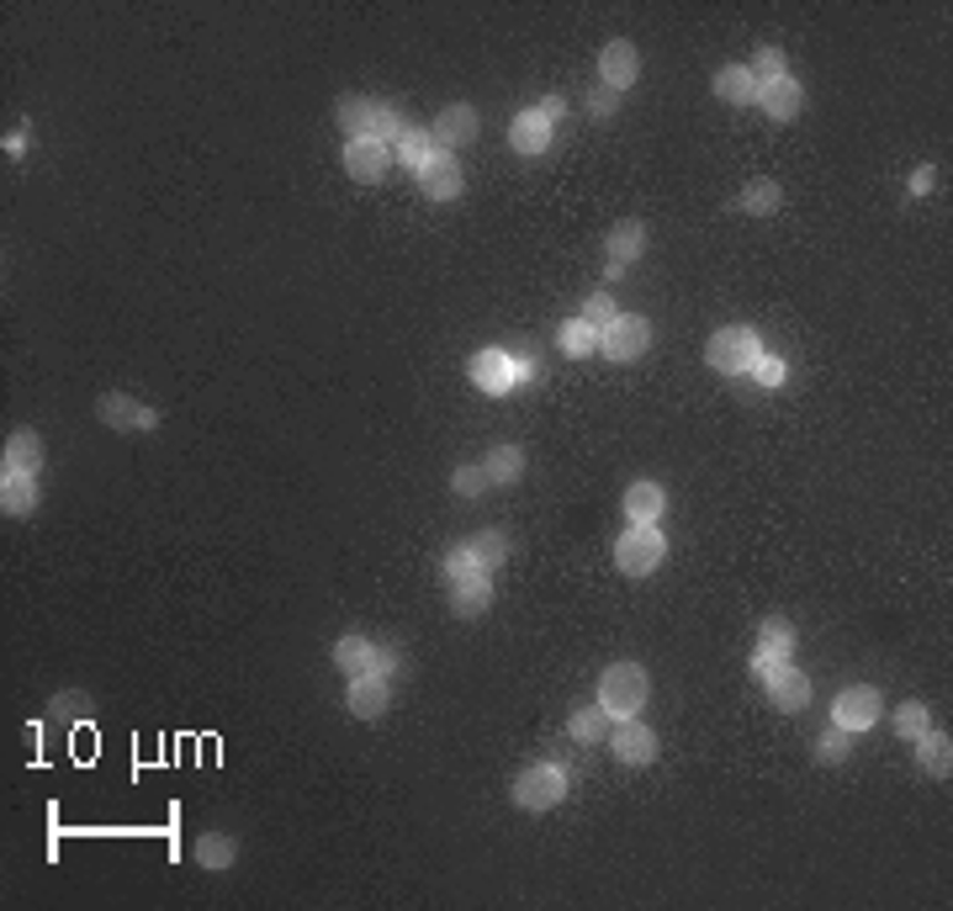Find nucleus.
Wrapping results in <instances>:
<instances>
[{
  "label": "nucleus",
  "mask_w": 953,
  "mask_h": 911,
  "mask_svg": "<svg viewBox=\"0 0 953 911\" xmlns=\"http://www.w3.org/2000/svg\"><path fill=\"white\" fill-rule=\"evenodd\" d=\"M737 207H741L747 217H773L779 207H785V186H779L773 175H752V181L741 186Z\"/></svg>",
  "instance_id": "22"
},
{
  "label": "nucleus",
  "mask_w": 953,
  "mask_h": 911,
  "mask_svg": "<svg viewBox=\"0 0 953 911\" xmlns=\"http://www.w3.org/2000/svg\"><path fill=\"white\" fill-rule=\"evenodd\" d=\"M371 673H377V678H392V673H398V652L377 647V657H371Z\"/></svg>",
  "instance_id": "44"
},
{
  "label": "nucleus",
  "mask_w": 953,
  "mask_h": 911,
  "mask_svg": "<svg viewBox=\"0 0 953 911\" xmlns=\"http://www.w3.org/2000/svg\"><path fill=\"white\" fill-rule=\"evenodd\" d=\"M848 753H853V731H842V726H832L821 743H816V764H827V768H837V764H848Z\"/></svg>",
  "instance_id": "37"
},
{
  "label": "nucleus",
  "mask_w": 953,
  "mask_h": 911,
  "mask_svg": "<svg viewBox=\"0 0 953 911\" xmlns=\"http://www.w3.org/2000/svg\"><path fill=\"white\" fill-rule=\"evenodd\" d=\"M429 133H434V149H440V154H451V149H467L476 133H482V117H476V106H467V101H451V106L434 117Z\"/></svg>",
  "instance_id": "12"
},
{
  "label": "nucleus",
  "mask_w": 953,
  "mask_h": 911,
  "mask_svg": "<svg viewBox=\"0 0 953 911\" xmlns=\"http://www.w3.org/2000/svg\"><path fill=\"white\" fill-rule=\"evenodd\" d=\"M59 720H85L95 710V699L85 695V689H64V695H53V705H48Z\"/></svg>",
  "instance_id": "38"
},
{
  "label": "nucleus",
  "mask_w": 953,
  "mask_h": 911,
  "mask_svg": "<svg viewBox=\"0 0 953 911\" xmlns=\"http://www.w3.org/2000/svg\"><path fill=\"white\" fill-rule=\"evenodd\" d=\"M752 377H758L762 387H785V377H789V366L779 356H758L752 360Z\"/></svg>",
  "instance_id": "42"
},
{
  "label": "nucleus",
  "mask_w": 953,
  "mask_h": 911,
  "mask_svg": "<svg viewBox=\"0 0 953 911\" xmlns=\"http://www.w3.org/2000/svg\"><path fill=\"white\" fill-rule=\"evenodd\" d=\"M636 74H642V53H636V43H625V38H615V43H604L598 49V85L604 91H631L636 85Z\"/></svg>",
  "instance_id": "11"
},
{
  "label": "nucleus",
  "mask_w": 953,
  "mask_h": 911,
  "mask_svg": "<svg viewBox=\"0 0 953 911\" xmlns=\"http://www.w3.org/2000/svg\"><path fill=\"white\" fill-rule=\"evenodd\" d=\"M615 106H619V96L615 91H604V85L588 96V112H594V117H615Z\"/></svg>",
  "instance_id": "43"
},
{
  "label": "nucleus",
  "mask_w": 953,
  "mask_h": 911,
  "mask_svg": "<svg viewBox=\"0 0 953 911\" xmlns=\"http://www.w3.org/2000/svg\"><path fill=\"white\" fill-rule=\"evenodd\" d=\"M0 509L11 520H22L38 509V478L32 472H0Z\"/></svg>",
  "instance_id": "25"
},
{
  "label": "nucleus",
  "mask_w": 953,
  "mask_h": 911,
  "mask_svg": "<svg viewBox=\"0 0 953 911\" xmlns=\"http://www.w3.org/2000/svg\"><path fill=\"white\" fill-rule=\"evenodd\" d=\"M371 657H377V647H371L366 636H339V642H334V668H345L350 678L371 673Z\"/></svg>",
  "instance_id": "32"
},
{
  "label": "nucleus",
  "mask_w": 953,
  "mask_h": 911,
  "mask_svg": "<svg viewBox=\"0 0 953 911\" xmlns=\"http://www.w3.org/2000/svg\"><path fill=\"white\" fill-rule=\"evenodd\" d=\"M472 556L482 562V573H493V567H503V556H509V541H503V530H476L472 541Z\"/></svg>",
  "instance_id": "34"
},
{
  "label": "nucleus",
  "mask_w": 953,
  "mask_h": 911,
  "mask_svg": "<svg viewBox=\"0 0 953 911\" xmlns=\"http://www.w3.org/2000/svg\"><path fill=\"white\" fill-rule=\"evenodd\" d=\"M609 753H615L625 768L657 764V731L642 726L636 716H625V720H615V731H609Z\"/></svg>",
  "instance_id": "9"
},
{
  "label": "nucleus",
  "mask_w": 953,
  "mask_h": 911,
  "mask_svg": "<svg viewBox=\"0 0 953 911\" xmlns=\"http://www.w3.org/2000/svg\"><path fill=\"white\" fill-rule=\"evenodd\" d=\"M758 106L773 122H795L800 117V106H806V91L785 74V80H773V85H758Z\"/></svg>",
  "instance_id": "21"
},
{
  "label": "nucleus",
  "mask_w": 953,
  "mask_h": 911,
  "mask_svg": "<svg viewBox=\"0 0 953 911\" xmlns=\"http://www.w3.org/2000/svg\"><path fill=\"white\" fill-rule=\"evenodd\" d=\"M467 371H472V382L482 387V392H493V398H503V392L520 387V366H514L509 350H476Z\"/></svg>",
  "instance_id": "13"
},
{
  "label": "nucleus",
  "mask_w": 953,
  "mask_h": 911,
  "mask_svg": "<svg viewBox=\"0 0 953 911\" xmlns=\"http://www.w3.org/2000/svg\"><path fill=\"white\" fill-rule=\"evenodd\" d=\"M434 154H440V149H434V133H429V127H403V139H398V149H392V160L408 165L413 175H419Z\"/></svg>",
  "instance_id": "27"
},
{
  "label": "nucleus",
  "mask_w": 953,
  "mask_h": 911,
  "mask_svg": "<svg viewBox=\"0 0 953 911\" xmlns=\"http://www.w3.org/2000/svg\"><path fill=\"white\" fill-rule=\"evenodd\" d=\"M461 186H467V175H461V165H455L451 154H434V160L419 170V192H424L429 202H455Z\"/></svg>",
  "instance_id": "15"
},
{
  "label": "nucleus",
  "mask_w": 953,
  "mask_h": 911,
  "mask_svg": "<svg viewBox=\"0 0 953 911\" xmlns=\"http://www.w3.org/2000/svg\"><path fill=\"white\" fill-rule=\"evenodd\" d=\"M663 509H667V493L657 482H631V488H625V520H631V525H657Z\"/></svg>",
  "instance_id": "23"
},
{
  "label": "nucleus",
  "mask_w": 953,
  "mask_h": 911,
  "mask_svg": "<svg viewBox=\"0 0 953 911\" xmlns=\"http://www.w3.org/2000/svg\"><path fill=\"white\" fill-rule=\"evenodd\" d=\"M789 652H795V631H789L785 621H762L752 663H789Z\"/></svg>",
  "instance_id": "28"
},
{
  "label": "nucleus",
  "mask_w": 953,
  "mask_h": 911,
  "mask_svg": "<svg viewBox=\"0 0 953 911\" xmlns=\"http://www.w3.org/2000/svg\"><path fill=\"white\" fill-rule=\"evenodd\" d=\"M387 705H392V684H387V678H377V673L350 678V689H345V710H350L356 720H381L387 716Z\"/></svg>",
  "instance_id": "14"
},
{
  "label": "nucleus",
  "mask_w": 953,
  "mask_h": 911,
  "mask_svg": "<svg viewBox=\"0 0 953 911\" xmlns=\"http://www.w3.org/2000/svg\"><path fill=\"white\" fill-rule=\"evenodd\" d=\"M710 91L726 101V106H752V101H758V80L747 74V64H726V70H715Z\"/></svg>",
  "instance_id": "26"
},
{
  "label": "nucleus",
  "mask_w": 953,
  "mask_h": 911,
  "mask_svg": "<svg viewBox=\"0 0 953 911\" xmlns=\"http://www.w3.org/2000/svg\"><path fill=\"white\" fill-rule=\"evenodd\" d=\"M440 573H445V583H461V577H476V573H482V562L472 556V546H455V552H445Z\"/></svg>",
  "instance_id": "40"
},
{
  "label": "nucleus",
  "mask_w": 953,
  "mask_h": 911,
  "mask_svg": "<svg viewBox=\"0 0 953 911\" xmlns=\"http://www.w3.org/2000/svg\"><path fill=\"white\" fill-rule=\"evenodd\" d=\"M95 419H101L106 430H122V434L160 430V408L139 403V398H127V392H101V398H95Z\"/></svg>",
  "instance_id": "6"
},
{
  "label": "nucleus",
  "mask_w": 953,
  "mask_h": 911,
  "mask_svg": "<svg viewBox=\"0 0 953 911\" xmlns=\"http://www.w3.org/2000/svg\"><path fill=\"white\" fill-rule=\"evenodd\" d=\"M535 112H541V117H546L551 127H556V122L567 117V106H562V96H546V101H541V106H535Z\"/></svg>",
  "instance_id": "46"
},
{
  "label": "nucleus",
  "mask_w": 953,
  "mask_h": 911,
  "mask_svg": "<svg viewBox=\"0 0 953 911\" xmlns=\"http://www.w3.org/2000/svg\"><path fill=\"white\" fill-rule=\"evenodd\" d=\"M451 488H455V499H482L493 482H488V472H482V467H455Z\"/></svg>",
  "instance_id": "41"
},
{
  "label": "nucleus",
  "mask_w": 953,
  "mask_h": 911,
  "mask_svg": "<svg viewBox=\"0 0 953 911\" xmlns=\"http://www.w3.org/2000/svg\"><path fill=\"white\" fill-rule=\"evenodd\" d=\"M615 318H619V308H615V297H609V291H588V297H583V324L609 329Z\"/></svg>",
  "instance_id": "39"
},
{
  "label": "nucleus",
  "mask_w": 953,
  "mask_h": 911,
  "mask_svg": "<svg viewBox=\"0 0 953 911\" xmlns=\"http://www.w3.org/2000/svg\"><path fill=\"white\" fill-rule=\"evenodd\" d=\"M334 122L345 127V144H356V139L398 144V139H403V117H398V106L371 101V96H339L334 101Z\"/></svg>",
  "instance_id": "1"
},
{
  "label": "nucleus",
  "mask_w": 953,
  "mask_h": 911,
  "mask_svg": "<svg viewBox=\"0 0 953 911\" xmlns=\"http://www.w3.org/2000/svg\"><path fill=\"white\" fill-rule=\"evenodd\" d=\"M646 345H652V324L642 313H619L609 329H598V350L609 360H636L646 356Z\"/></svg>",
  "instance_id": "7"
},
{
  "label": "nucleus",
  "mask_w": 953,
  "mask_h": 911,
  "mask_svg": "<svg viewBox=\"0 0 953 911\" xmlns=\"http://www.w3.org/2000/svg\"><path fill=\"white\" fill-rule=\"evenodd\" d=\"M567 800V768L562 764H530L520 768V779H514V806L530 816L541 811H556Z\"/></svg>",
  "instance_id": "4"
},
{
  "label": "nucleus",
  "mask_w": 953,
  "mask_h": 911,
  "mask_svg": "<svg viewBox=\"0 0 953 911\" xmlns=\"http://www.w3.org/2000/svg\"><path fill=\"white\" fill-rule=\"evenodd\" d=\"M562 356L567 360H588V356H598V329L594 324H583V318H572V324H562Z\"/></svg>",
  "instance_id": "33"
},
{
  "label": "nucleus",
  "mask_w": 953,
  "mask_h": 911,
  "mask_svg": "<svg viewBox=\"0 0 953 911\" xmlns=\"http://www.w3.org/2000/svg\"><path fill=\"white\" fill-rule=\"evenodd\" d=\"M884 699L874 684H853V689H842V695L832 699V726H842V731H869L874 720H880Z\"/></svg>",
  "instance_id": "8"
},
{
  "label": "nucleus",
  "mask_w": 953,
  "mask_h": 911,
  "mask_svg": "<svg viewBox=\"0 0 953 911\" xmlns=\"http://www.w3.org/2000/svg\"><path fill=\"white\" fill-rule=\"evenodd\" d=\"M762 356V339L752 324H726V329H715L710 345H705V360H710V371H720V377H741V371H752V360Z\"/></svg>",
  "instance_id": "3"
},
{
  "label": "nucleus",
  "mask_w": 953,
  "mask_h": 911,
  "mask_svg": "<svg viewBox=\"0 0 953 911\" xmlns=\"http://www.w3.org/2000/svg\"><path fill=\"white\" fill-rule=\"evenodd\" d=\"M663 556H667V541L657 525H631L615 541V567L625 577H652L663 567Z\"/></svg>",
  "instance_id": "5"
},
{
  "label": "nucleus",
  "mask_w": 953,
  "mask_h": 911,
  "mask_svg": "<svg viewBox=\"0 0 953 911\" xmlns=\"http://www.w3.org/2000/svg\"><path fill=\"white\" fill-rule=\"evenodd\" d=\"M38 467H43V440H38V430H11L6 434L0 472H32V478H38Z\"/></svg>",
  "instance_id": "19"
},
{
  "label": "nucleus",
  "mask_w": 953,
  "mask_h": 911,
  "mask_svg": "<svg viewBox=\"0 0 953 911\" xmlns=\"http://www.w3.org/2000/svg\"><path fill=\"white\" fill-rule=\"evenodd\" d=\"M482 472H488V482L509 488V482L524 478V451H520V446H493V451H488V461H482Z\"/></svg>",
  "instance_id": "31"
},
{
  "label": "nucleus",
  "mask_w": 953,
  "mask_h": 911,
  "mask_svg": "<svg viewBox=\"0 0 953 911\" xmlns=\"http://www.w3.org/2000/svg\"><path fill=\"white\" fill-rule=\"evenodd\" d=\"M451 610L461 615V621H482V615L493 610V583H488V573L451 583Z\"/></svg>",
  "instance_id": "20"
},
{
  "label": "nucleus",
  "mask_w": 953,
  "mask_h": 911,
  "mask_svg": "<svg viewBox=\"0 0 953 911\" xmlns=\"http://www.w3.org/2000/svg\"><path fill=\"white\" fill-rule=\"evenodd\" d=\"M6 154H11V160H22V154H27V133H6Z\"/></svg>",
  "instance_id": "47"
},
{
  "label": "nucleus",
  "mask_w": 953,
  "mask_h": 911,
  "mask_svg": "<svg viewBox=\"0 0 953 911\" xmlns=\"http://www.w3.org/2000/svg\"><path fill=\"white\" fill-rule=\"evenodd\" d=\"M928 726H932V710L922 705V699H905L901 710H895V731H901L905 743H916V737H922Z\"/></svg>",
  "instance_id": "36"
},
{
  "label": "nucleus",
  "mask_w": 953,
  "mask_h": 911,
  "mask_svg": "<svg viewBox=\"0 0 953 911\" xmlns=\"http://www.w3.org/2000/svg\"><path fill=\"white\" fill-rule=\"evenodd\" d=\"M567 731H572V743H604V731H609V710L604 705H577L567 716Z\"/></svg>",
  "instance_id": "30"
},
{
  "label": "nucleus",
  "mask_w": 953,
  "mask_h": 911,
  "mask_svg": "<svg viewBox=\"0 0 953 911\" xmlns=\"http://www.w3.org/2000/svg\"><path fill=\"white\" fill-rule=\"evenodd\" d=\"M916 764H922V774H928V779H949L953 774V737L949 731H922V737H916Z\"/></svg>",
  "instance_id": "24"
},
{
  "label": "nucleus",
  "mask_w": 953,
  "mask_h": 911,
  "mask_svg": "<svg viewBox=\"0 0 953 911\" xmlns=\"http://www.w3.org/2000/svg\"><path fill=\"white\" fill-rule=\"evenodd\" d=\"M509 149H514L520 160L546 154V149H551V122L541 117V112H520V117L509 122Z\"/></svg>",
  "instance_id": "17"
},
{
  "label": "nucleus",
  "mask_w": 953,
  "mask_h": 911,
  "mask_svg": "<svg viewBox=\"0 0 953 911\" xmlns=\"http://www.w3.org/2000/svg\"><path fill=\"white\" fill-rule=\"evenodd\" d=\"M642 249H646V223L642 217H619L615 228L604 234V255H609V265H619V270L636 260Z\"/></svg>",
  "instance_id": "18"
},
{
  "label": "nucleus",
  "mask_w": 953,
  "mask_h": 911,
  "mask_svg": "<svg viewBox=\"0 0 953 911\" xmlns=\"http://www.w3.org/2000/svg\"><path fill=\"white\" fill-rule=\"evenodd\" d=\"M932 186H937V170H932V165H922L916 175H911V192H916V196H928Z\"/></svg>",
  "instance_id": "45"
},
{
  "label": "nucleus",
  "mask_w": 953,
  "mask_h": 911,
  "mask_svg": "<svg viewBox=\"0 0 953 911\" xmlns=\"http://www.w3.org/2000/svg\"><path fill=\"white\" fill-rule=\"evenodd\" d=\"M646 695H652V678H646L642 663H609L604 678H598V705L609 710V720L646 710Z\"/></svg>",
  "instance_id": "2"
},
{
  "label": "nucleus",
  "mask_w": 953,
  "mask_h": 911,
  "mask_svg": "<svg viewBox=\"0 0 953 911\" xmlns=\"http://www.w3.org/2000/svg\"><path fill=\"white\" fill-rule=\"evenodd\" d=\"M387 170H392V144H377V139L345 144V175H350L356 186H381Z\"/></svg>",
  "instance_id": "10"
},
{
  "label": "nucleus",
  "mask_w": 953,
  "mask_h": 911,
  "mask_svg": "<svg viewBox=\"0 0 953 911\" xmlns=\"http://www.w3.org/2000/svg\"><path fill=\"white\" fill-rule=\"evenodd\" d=\"M785 49H773V43H762L758 53H752V64H747V74L758 80V85H773V80H785Z\"/></svg>",
  "instance_id": "35"
},
{
  "label": "nucleus",
  "mask_w": 953,
  "mask_h": 911,
  "mask_svg": "<svg viewBox=\"0 0 953 911\" xmlns=\"http://www.w3.org/2000/svg\"><path fill=\"white\" fill-rule=\"evenodd\" d=\"M768 705H773L779 716L806 710L810 705V678L800 668H773V678H768Z\"/></svg>",
  "instance_id": "16"
},
{
  "label": "nucleus",
  "mask_w": 953,
  "mask_h": 911,
  "mask_svg": "<svg viewBox=\"0 0 953 911\" xmlns=\"http://www.w3.org/2000/svg\"><path fill=\"white\" fill-rule=\"evenodd\" d=\"M234 859H238V838H228V832H202L196 838V863L202 869H234Z\"/></svg>",
  "instance_id": "29"
}]
</instances>
